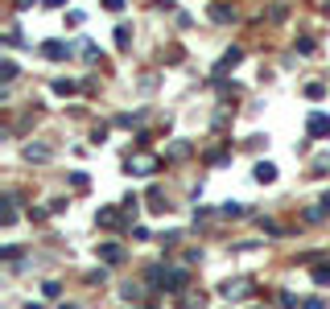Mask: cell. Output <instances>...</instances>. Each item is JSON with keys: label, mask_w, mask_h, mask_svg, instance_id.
<instances>
[{"label": "cell", "mask_w": 330, "mask_h": 309, "mask_svg": "<svg viewBox=\"0 0 330 309\" xmlns=\"http://www.w3.org/2000/svg\"><path fill=\"white\" fill-rule=\"evenodd\" d=\"M310 132H314V136L330 132V120H326V115H314V120H310Z\"/></svg>", "instance_id": "obj_1"}]
</instances>
